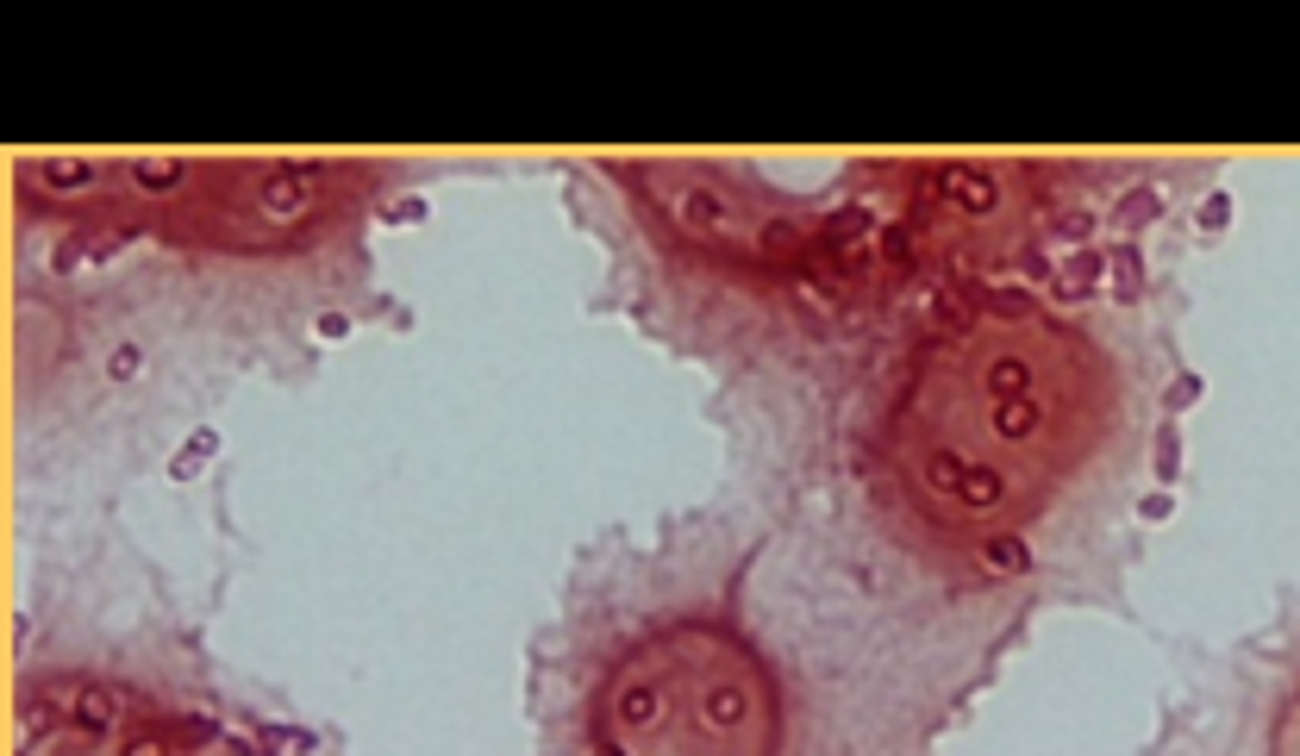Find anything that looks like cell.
<instances>
[{
  "instance_id": "1",
  "label": "cell",
  "mask_w": 1300,
  "mask_h": 756,
  "mask_svg": "<svg viewBox=\"0 0 1300 756\" xmlns=\"http://www.w3.org/2000/svg\"><path fill=\"white\" fill-rule=\"evenodd\" d=\"M1063 363H1075V344L1045 319L982 326L938 344L920 406L963 413V426H982L988 438L982 463L945 506L957 538H1000V526L1038 519L1050 481H1063V469L1082 456V431H1070L1082 413L1063 401Z\"/></svg>"
},
{
  "instance_id": "2",
  "label": "cell",
  "mask_w": 1300,
  "mask_h": 756,
  "mask_svg": "<svg viewBox=\"0 0 1300 756\" xmlns=\"http://www.w3.org/2000/svg\"><path fill=\"white\" fill-rule=\"evenodd\" d=\"M213 456H220V431H213V426L188 431V444H182V451L170 456V481H195L200 469L213 463Z\"/></svg>"
},
{
  "instance_id": "3",
  "label": "cell",
  "mask_w": 1300,
  "mask_h": 756,
  "mask_svg": "<svg viewBox=\"0 0 1300 756\" xmlns=\"http://www.w3.org/2000/svg\"><path fill=\"white\" fill-rule=\"evenodd\" d=\"M1100 269H1107L1100 251H1075L1070 263H1063V276H1057V294H1063V301H1082V294L1100 281Z\"/></svg>"
},
{
  "instance_id": "4",
  "label": "cell",
  "mask_w": 1300,
  "mask_h": 756,
  "mask_svg": "<svg viewBox=\"0 0 1300 756\" xmlns=\"http://www.w3.org/2000/svg\"><path fill=\"white\" fill-rule=\"evenodd\" d=\"M1270 756H1300V688L1288 694V701H1282V713H1275Z\"/></svg>"
},
{
  "instance_id": "5",
  "label": "cell",
  "mask_w": 1300,
  "mask_h": 756,
  "mask_svg": "<svg viewBox=\"0 0 1300 756\" xmlns=\"http://www.w3.org/2000/svg\"><path fill=\"white\" fill-rule=\"evenodd\" d=\"M1107 263H1113V294H1120V301H1132V294H1138V281H1145V263H1138V251H1132V244H1120V251H1107Z\"/></svg>"
},
{
  "instance_id": "6",
  "label": "cell",
  "mask_w": 1300,
  "mask_h": 756,
  "mask_svg": "<svg viewBox=\"0 0 1300 756\" xmlns=\"http://www.w3.org/2000/svg\"><path fill=\"white\" fill-rule=\"evenodd\" d=\"M1150 456H1157V481L1170 488V481L1182 476V431H1175V426H1157V451H1150Z\"/></svg>"
},
{
  "instance_id": "7",
  "label": "cell",
  "mask_w": 1300,
  "mask_h": 756,
  "mask_svg": "<svg viewBox=\"0 0 1300 756\" xmlns=\"http://www.w3.org/2000/svg\"><path fill=\"white\" fill-rule=\"evenodd\" d=\"M1195 226H1200V238H1220V231L1232 226V194H1207V201L1195 206Z\"/></svg>"
},
{
  "instance_id": "8",
  "label": "cell",
  "mask_w": 1300,
  "mask_h": 756,
  "mask_svg": "<svg viewBox=\"0 0 1300 756\" xmlns=\"http://www.w3.org/2000/svg\"><path fill=\"white\" fill-rule=\"evenodd\" d=\"M1200 394H1207V381H1200V376H1175L1170 388H1163V413H1188Z\"/></svg>"
},
{
  "instance_id": "9",
  "label": "cell",
  "mask_w": 1300,
  "mask_h": 756,
  "mask_svg": "<svg viewBox=\"0 0 1300 756\" xmlns=\"http://www.w3.org/2000/svg\"><path fill=\"white\" fill-rule=\"evenodd\" d=\"M1163 213V201L1150 194V188H1138V194H1125V206H1120V226H1145V219H1157Z\"/></svg>"
},
{
  "instance_id": "10",
  "label": "cell",
  "mask_w": 1300,
  "mask_h": 756,
  "mask_svg": "<svg viewBox=\"0 0 1300 756\" xmlns=\"http://www.w3.org/2000/svg\"><path fill=\"white\" fill-rule=\"evenodd\" d=\"M382 219H388V226H425V219H432V206H425L420 194H407V201H395Z\"/></svg>"
},
{
  "instance_id": "11",
  "label": "cell",
  "mask_w": 1300,
  "mask_h": 756,
  "mask_svg": "<svg viewBox=\"0 0 1300 756\" xmlns=\"http://www.w3.org/2000/svg\"><path fill=\"white\" fill-rule=\"evenodd\" d=\"M313 331H320L325 344H345V338H350V313H338V306H332V313H320V319H313Z\"/></svg>"
},
{
  "instance_id": "12",
  "label": "cell",
  "mask_w": 1300,
  "mask_h": 756,
  "mask_svg": "<svg viewBox=\"0 0 1300 756\" xmlns=\"http://www.w3.org/2000/svg\"><path fill=\"white\" fill-rule=\"evenodd\" d=\"M1170 513H1175L1170 488H1157V494H1145V501H1138V519H1150V526H1163V519H1170Z\"/></svg>"
},
{
  "instance_id": "13",
  "label": "cell",
  "mask_w": 1300,
  "mask_h": 756,
  "mask_svg": "<svg viewBox=\"0 0 1300 756\" xmlns=\"http://www.w3.org/2000/svg\"><path fill=\"white\" fill-rule=\"evenodd\" d=\"M138 363H145V356H138L132 344H125V351L113 356V369H107V376H113V381H132V376H138Z\"/></svg>"
},
{
  "instance_id": "14",
  "label": "cell",
  "mask_w": 1300,
  "mask_h": 756,
  "mask_svg": "<svg viewBox=\"0 0 1300 756\" xmlns=\"http://www.w3.org/2000/svg\"><path fill=\"white\" fill-rule=\"evenodd\" d=\"M282 744H288V751H313V731H300V726H282Z\"/></svg>"
}]
</instances>
